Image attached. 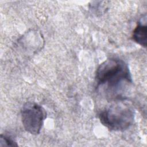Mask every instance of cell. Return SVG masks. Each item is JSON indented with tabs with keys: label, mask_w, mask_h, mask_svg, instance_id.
Masks as SVG:
<instances>
[{
	"label": "cell",
	"mask_w": 147,
	"mask_h": 147,
	"mask_svg": "<svg viewBox=\"0 0 147 147\" xmlns=\"http://www.w3.org/2000/svg\"><path fill=\"white\" fill-rule=\"evenodd\" d=\"M47 117L44 109L35 102L25 103L21 109V119L25 130L34 135L38 134Z\"/></svg>",
	"instance_id": "3957f363"
},
{
	"label": "cell",
	"mask_w": 147,
	"mask_h": 147,
	"mask_svg": "<svg viewBox=\"0 0 147 147\" xmlns=\"http://www.w3.org/2000/svg\"><path fill=\"white\" fill-rule=\"evenodd\" d=\"M17 142L9 136L1 134L0 137V147L17 146Z\"/></svg>",
	"instance_id": "5b68a950"
},
{
	"label": "cell",
	"mask_w": 147,
	"mask_h": 147,
	"mask_svg": "<svg viewBox=\"0 0 147 147\" xmlns=\"http://www.w3.org/2000/svg\"><path fill=\"white\" fill-rule=\"evenodd\" d=\"M100 122L110 130L124 131L134 120V111L127 101L118 99L105 109L99 116Z\"/></svg>",
	"instance_id": "6da1fadb"
},
{
	"label": "cell",
	"mask_w": 147,
	"mask_h": 147,
	"mask_svg": "<svg viewBox=\"0 0 147 147\" xmlns=\"http://www.w3.org/2000/svg\"><path fill=\"white\" fill-rule=\"evenodd\" d=\"M98 86L106 84L110 90H116L122 83H131V77L128 65L121 59L111 58L99 65L96 71Z\"/></svg>",
	"instance_id": "7a4b0ae2"
},
{
	"label": "cell",
	"mask_w": 147,
	"mask_h": 147,
	"mask_svg": "<svg viewBox=\"0 0 147 147\" xmlns=\"http://www.w3.org/2000/svg\"><path fill=\"white\" fill-rule=\"evenodd\" d=\"M133 39L140 45L146 48L147 44V26L139 22L133 33Z\"/></svg>",
	"instance_id": "277c9868"
}]
</instances>
